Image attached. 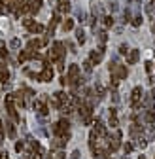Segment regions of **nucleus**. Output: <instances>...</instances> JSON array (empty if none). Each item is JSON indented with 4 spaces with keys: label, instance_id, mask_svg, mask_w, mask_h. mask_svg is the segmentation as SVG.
<instances>
[{
    "label": "nucleus",
    "instance_id": "2",
    "mask_svg": "<svg viewBox=\"0 0 155 159\" xmlns=\"http://www.w3.org/2000/svg\"><path fill=\"white\" fill-rule=\"evenodd\" d=\"M68 82H70L72 85H76L78 82H80V70H78L76 65H72V66L68 68Z\"/></svg>",
    "mask_w": 155,
    "mask_h": 159
},
{
    "label": "nucleus",
    "instance_id": "8",
    "mask_svg": "<svg viewBox=\"0 0 155 159\" xmlns=\"http://www.w3.org/2000/svg\"><path fill=\"white\" fill-rule=\"evenodd\" d=\"M59 10H61V11H68V10H70L68 2H64V0H63V2H61V6H59Z\"/></svg>",
    "mask_w": 155,
    "mask_h": 159
},
{
    "label": "nucleus",
    "instance_id": "4",
    "mask_svg": "<svg viewBox=\"0 0 155 159\" xmlns=\"http://www.w3.org/2000/svg\"><path fill=\"white\" fill-rule=\"evenodd\" d=\"M138 57H140L138 49H131V51H129V57H127V63H129V65H136Z\"/></svg>",
    "mask_w": 155,
    "mask_h": 159
},
{
    "label": "nucleus",
    "instance_id": "15",
    "mask_svg": "<svg viewBox=\"0 0 155 159\" xmlns=\"http://www.w3.org/2000/svg\"><path fill=\"white\" fill-rule=\"evenodd\" d=\"M138 159H146V157H144V155H140V157H138Z\"/></svg>",
    "mask_w": 155,
    "mask_h": 159
},
{
    "label": "nucleus",
    "instance_id": "6",
    "mask_svg": "<svg viewBox=\"0 0 155 159\" xmlns=\"http://www.w3.org/2000/svg\"><path fill=\"white\" fill-rule=\"evenodd\" d=\"M102 55H104V48H100L99 51H93V53H91V61H95V63H99L100 59H102Z\"/></svg>",
    "mask_w": 155,
    "mask_h": 159
},
{
    "label": "nucleus",
    "instance_id": "13",
    "mask_svg": "<svg viewBox=\"0 0 155 159\" xmlns=\"http://www.w3.org/2000/svg\"><path fill=\"white\" fill-rule=\"evenodd\" d=\"M70 159H80V152H74V153L70 155Z\"/></svg>",
    "mask_w": 155,
    "mask_h": 159
},
{
    "label": "nucleus",
    "instance_id": "3",
    "mask_svg": "<svg viewBox=\"0 0 155 159\" xmlns=\"http://www.w3.org/2000/svg\"><path fill=\"white\" fill-rule=\"evenodd\" d=\"M144 121H146L148 127H153V125H155V114H153V110H146V114H144Z\"/></svg>",
    "mask_w": 155,
    "mask_h": 159
},
{
    "label": "nucleus",
    "instance_id": "10",
    "mask_svg": "<svg viewBox=\"0 0 155 159\" xmlns=\"http://www.w3.org/2000/svg\"><path fill=\"white\" fill-rule=\"evenodd\" d=\"M72 27H74V23H72V21H70V19H68V21L64 23V30H70Z\"/></svg>",
    "mask_w": 155,
    "mask_h": 159
},
{
    "label": "nucleus",
    "instance_id": "11",
    "mask_svg": "<svg viewBox=\"0 0 155 159\" xmlns=\"http://www.w3.org/2000/svg\"><path fill=\"white\" fill-rule=\"evenodd\" d=\"M123 150H125V153H129V152H132V144H129V142H127V144L123 146Z\"/></svg>",
    "mask_w": 155,
    "mask_h": 159
},
{
    "label": "nucleus",
    "instance_id": "1",
    "mask_svg": "<svg viewBox=\"0 0 155 159\" xmlns=\"http://www.w3.org/2000/svg\"><path fill=\"white\" fill-rule=\"evenodd\" d=\"M142 98H144L142 87H134L132 93H131V106H132V108H138V106L142 104Z\"/></svg>",
    "mask_w": 155,
    "mask_h": 159
},
{
    "label": "nucleus",
    "instance_id": "12",
    "mask_svg": "<svg viewBox=\"0 0 155 159\" xmlns=\"http://www.w3.org/2000/svg\"><path fill=\"white\" fill-rule=\"evenodd\" d=\"M112 23H113V19H112V17H104V25H106V27H110Z\"/></svg>",
    "mask_w": 155,
    "mask_h": 159
},
{
    "label": "nucleus",
    "instance_id": "7",
    "mask_svg": "<svg viewBox=\"0 0 155 159\" xmlns=\"http://www.w3.org/2000/svg\"><path fill=\"white\" fill-rule=\"evenodd\" d=\"M132 25H134V27H140V25H142V15H134V17H132Z\"/></svg>",
    "mask_w": 155,
    "mask_h": 159
},
{
    "label": "nucleus",
    "instance_id": "5",
    "mask_svg": "<svg viewBox=\"0 0 155 159\" xmlns=\"http://www.w3.org/2000/svg\"><path fill=\"white\" fill-rule=\"evenodd\" d=\"M38 78H40L42 82H49V80L53 78V70H51V66H46V68H44V72L38 76Z\"/></svg>",
    "mask_w": 155,
    "mask_h": 159
},
{
    "label": "nucleus",
    "instance_id": "9",
    "mask_svg": "<svg viewBox=\"0 0 155 159\" xmlns=\"http://www.w3.org/2000/svg\"><path fill=\"white\" fill-rule=\"evenodd\" d=\"M78 40H80L82 44L85 42V36H83V30H78Z\"/></svg>",
    "mask_w": 155,
    "mask_h": 159
},
{
    "label": "nucleus",
    "instance_id": "14",
    "mask_svg": "<svg viewBox=\"0 0 155 159\" xmlns=\"http://www.w3.org/2000/svg\"><path fill=\"white\" fill-rule=\"evenodd\" d=\"M119 51H121V53H127V51H129V48H127V46H125V44H123V46H121V48H119Z\"/></svg>",
    "mask_w": 155,
    "mask_h": 159
}]
</instances>
